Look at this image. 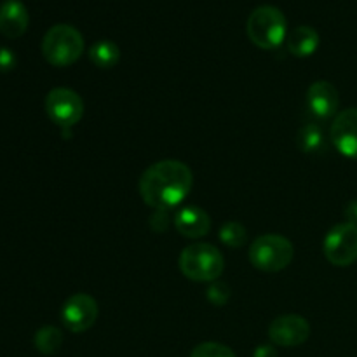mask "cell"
<instances>
[{"mask_svg": "<svg viewBox=\"0 0 357 357\" xmlns=\"http://www.w3.org/2000/svg\"><path fill=\"white\" fill-rule=\"evenodd\" d=\"M194 185V174L185 162L174 159L152 164L139 178L143 202L157 211H166L181 204Z\"/></svg>", "mask_w": 357, "mask_h": 357, "instance_id": "1", "label": "cell"}, {"mask_svg": "<svg viewBox=\"0 0 357 357\" xmlns=\"http://www.w3.org/2000/svg\"><path fill=\"white\" fill-rule=\"evenodd\" d=\"M223 268V255L213 244H190L180 255V271L190 281L213 282L222 275Z\"/></svg>", "mask_w": 357, "mask_h": 357, "instance_id": "2", "label": "cell"}, {"mask_svg": "<svg viewBox=\"0 0 357 357\" xmlns=\"http://www.w3.org/2000/svg\"><path fill=\"white\" fill-rule=\"evenodd\" d=\"M250 40L261 49H275L288 35L284 14L274 6H260L250 14L246 23Z\"/></svg>", "mask_w": 357, "mask_h": 357, "instance_id": "3", "label": "cell"}, {"mask_svg": "<svg viewBox=\"0 0 357 357\" xmlns=\"http://www.w3.org/2000/svg\"><path fill=\"white\" fill-rule=\"evenodd\" d=\"M84 37L72 24H54L42 40V54L51 65H73L82 56Z\"/></svg>", "mask_w": 357, "mask_h": 357, "instance_id": "4", "label": "cell"}, {"mask_svg": "<svg viewBox=\"0 0 357 357\" xmlns=\"http://www.w3.org/2000/svg\"><path fill=\"white\" fill-rule=\"evenodd\" d=\"M291 241L279 234H265L257 237L250 248V261L261 272H279L293 260Z\"/></svg>", "mask_w": 357, "mask_h": 357, "instance_id": "5", "label": "cell"}, {"mask_svg": "<svg viewBox=\"0 0 357 357\" xmlns=\"http://www.w3.org/2000/svg\"><path fill=\"white\" fill-rule=\"evenodd\" d=\"M324 257L337 267H349L357 260V225L338 223L324 237Z\"/></svg>", "mask_w": 357, "mask_h": 357, "instance_id": "6", "label": "cell"}, {"mask_svg": "<svg viewBox=\"0 0 357 357\" xmlns=\"http://www.w3.org/2000/svg\"><path fill=\"white\" fill-rule=\"evenodd\" d=\"M45 112L54 124L72 128L82 119L84 101L68 87H56L45 96Z\"/></svg>", "mask_w": 357, "mask_h": 357, "instance_id": "7", "label": "cell"}, {"mask_svg": "<svg viewBox=\"0 0 357 357\" xmlns=\"http://www.w3.org/2000/svg\"><path fill=\"white\" fill-rule=\"evenodd\" d=\"M98 319V302L91 295L77 293L65 302L61 321L72 333H84Z\"/></svg>", "mask_w": 357, "mask_h": 357, "instance_id": "8", "label": "cell"}, {"mask_svg": "<svg viewBox=\"0 0 357 357\" xmlns=\"http://www.w3.org/2000/svg\"><path fill=\"white\" fill-rule=\"evenodd\" d=\"M310 337V324L298 314H286L272 321L268 338L279 347H298Z\"/></svg>", "mask_w": 357, "mask_h": 357, "instance_id": "9", "label": "cell"}, {"mask_svg": "<svg viewBox=\"0 0 357 357\" xmlns=\"http://www.w3.org/2000/svg\"><path fill=\"white\" fill-rule=\"evenodd\" d=\"M331 139L342 155L357 159V107L335 115L331 124Z\"/></svg>", "mask_w": 357, "mask_h": 357, "instance_id": "10", "label": "cell"}, {"mask_svg": "<svg viewBox=\"0 0 357 357\" xmlns=\"http://www.w3.org/2000/svg\"><path fill=\"white\" fill-rule=\"evenodd\" d=\"M338 103H340V98H338L337 87L328 80H317L307 91V105L316 117L330 119L337 115Z\"/></svg>", "mask_w": 357, "mask_h": 357, "instance_id": "11", "label": "cell"}, {"mask_svg": "<svg viewBox=\"0 0 357 357\" xmlns=\"http://www.w3.org/2000/svg\"><path fill=\"white\" fill-rule=\"evenodd\" d=\"M174 225L181 236L188 239H199L204 237L211 229V218L208 213L199 206H185L183 209L174 216Z\"/></svg>", "mask_w": 357, "mask_h": 357, "instance_id": "12", "label": "cell"}, {"mask_svg": "<svg viewBox=\"0 0 357 357\" xmlns=\"http://www.w3.org/2000/svg\"><path fill=\"white\" fill-rule=\"evenodd\" d=\"M28 10L21 0H6L0 3V31L9 38H17L28 28Z\"/></svg>", "mask_w": 357, "mask_h": 357, "instance_id": "13", "label": "cell"}, {"mask_svg": "<svg viewBox=\"0 0 357 357\" xmlns=\"http://www.w3.org/2000/svg\"><path fill=\"white\" fill-rule=\"evenodd\" d=\"M286 40H288V51L296 58H307L319 47V33L307 24L293 28Z\"/></svg>", "mask_w": 357, "mask_h": 357, "instance_id": "14", "label": "cell"}, {"mask_svg": "<svg viewBox=\"0 0 357 357\" xmlns=\"http://www.w3.org/2000/svg\"><path fill=\"white\" fill-rule=\"evenodd\" d=\"M89 58L91 61L96 66H100V68H114L119 63V59H121V49H119V45L115 44V42L100 40L96 42V44L91 45Z\"/></svg>", "mask_w": 357, "mask_h": 357, "instance_id": "15", "label": "cell"}, {"mask_svg": "<svg viewBox=\"0 0 357 357\" xmlns=\"http://www.w3.org/2000/svg\"><path fill=\"white\" fill-rule=\"evenodd\" d=\"M296 142H298V149L303 153H317L324 149L326 138H324L323 128L312 122V124H307L300 129Z\"/></svg>", "mask_w": 357, "mask_h": 357, "instance_id": "16", "label": "cell"}, {"mask_svg": "<svg viewBox=\"0 0 357 357\" xmlns=\"http://www.w3.org/2000/svg\"><path fill=\"white\" fill-rule=\"evenodd\" d=\"M63 344V333L56 326H44L35 333V347L45 356H52Z\"/></svg>", "mask_w": 357, "mask_h": 357, "instance_id": "17", "label": "cell"}, {"mask_svg": "<svg viewBox=\"0 0 357 357\" xmlns=\"http://www.w3.org/2000/svg\"><path fill=\"white\" fill-rule=\"evenodd\" d=\"M220 241L229 248H243L246 244V229L239 222H227L220 229Z\"/></svg>", "mask_w": 357, "mask_h": 357, "instance_id": "18", "label": "cell"}, {"mask_svg": "<svg viewBox=\"0 0 357 357\" xmlns=\"http://www.w3.org/2000/svg\"><path fill=\"white\" fill-rule=\"evenodd\" d=\"M190 357H236L234 351L218 342H204L192 351Z\"/></svg>", "mask_w": 357, "mask_h": 357, "instance_id": "19", "label": "cell"}, {"mask_svg": "<svg viewBox=\"0 0 357 357\" xmlns=\"http://www.w3.org/2000/svg\"><path fill=\"white\" fill-rule=\"evenodd\" d=\"M230 298V288L225 282H215L208 289V300L216 307H223Z\"/></svg>", "mask_w": 357, "mask_h": 357, "instance_id": "20", "label": "cell"}, {"mask_svg": "<svg viewBox=\"0 0 357 357\" xmlns=\"http://www.w3.org/2000/svg\"><path fill=\"white\" fill-rule=\"evenodd\" d=\"M14 66H16V56H14V52L7 47H0V72H10Z\"/></svg>", "mask_w": 357, "mask_h": 357, "instance_id": "21", "label": "cell"}, {"mask_svg": "<svg viewBox=\"0 0 357 357\" xmlns=\"http://www.w3.org/2000/svg\"><path fill=\"white\" fill-rule=\"evenodd\" d=\"M253 357H278V351L272 345H258Z\"/></svg>", "mask_w": 357, "mask_h": 357, "instance_id": "22", "label": "cell"}, {"mask_svg": "<svg viewBox=\"0 0 357 357\" xmlns=\"http://www.w3.org/2000/svg\"><path fill=\"white\" fill-rule=\"evenodd\" d=\"M345 218H347L349 223L357 225V201H352L351 204L345 208Z\"/></svg>", "mask_w": 357, "mask_h": 357, "instance_id": "23", "label": "cell"}]
</instances>
